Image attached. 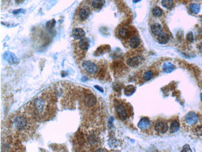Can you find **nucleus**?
<instances>
[{"instance_id":"12","label":"nucleus","mask_w":202,"mask_h":152,"mask_svg":"<svg viewBox=\"0 0 202 152\" xmlns=\"http://www.w3.org/2000/svg\"><path fill=\"white\" fill-rule=\"evenodd\" d=\"M130 34V30L126 27H121L117 31V35L119 38L125 39L129 37Z\"/></svg>"},{"instance_id":"5","label":"nucleus","mask_w":202,"mask_h":152,"mask_svg":"<svg viewBox=\"0 0 202 152\" xmlns=\"http://www.w3.org/2000/svg\"><path fill=\"white\" fill-rule=\"evenodd\" d=\"M82 69L90 75H95L98 71V68L94 62L90 61H84L81 64Z\"/></svg>"},{"instance_id":"21","label":"nucleus","mask_w":202,"mask_h":152,"mask_svg":"<svg viewBox=\"0 0 202 152\" xmlns=\"http://www.w3.org/2000/svg\"><path fill=\"white\" fill-rule=\"evenodd\" d=\"M174 66L170 62H165L163 65V70L166 73H170L174 70Z\"/></svg>"},{"instance_id":"11","label":"nucleus","mask_w":202,"mask_h":152,"mask_svg":"<svg viewBox=\"0 0 202 152\" xmlns=\"http://www.w3.org/2000/svg\"><path fill=\"white\" fill-rule=\"evenodd\" d=\"M142 62V58L141 56H135L130 58L127 61V64L130 67L136 68V67L140 66Z\"/></svg>"},{"instance_id":"16","label":"nucleus","mask_w":202,"mask_h":152,"mask_svg":"<svg viewBox=\"0 0 202 152\" xmlns=\"http://www.w3.org/2000/svg\"><path fill=\"white\" fill-rule=\"evenodd\" d=\"M151 31L154 35L159 36L162 32V27L159 23H154L151 26Z\"/></svg>"},{"instance_id":"17","label":"nucleus","mask_w":202,"mask_h":152,"mask_svg":"<svg viewBox=\"0 0 202 152\" xmlns=\"http://www.w3.org/2000/svg\"><path fill=\"white\" fill-rule=\"evenodd\" d=\"M87 140L89 145H96L98 142V138L94 133H91L88 135L87 137Z\"/></svg>"},{"instance_id":"15","label":"nucleus","mask_w":202,"mask_h":152,"mask_svg":"<svg viewBox=\"0 0 202 152\" xmlns=\"http://www.w3.org/2000/svg\"><path fill=\"white\" fill-rule=\"evenodd\" d=\"M155 130L160 133H164L168 130L167 124L164 122H159L155 126Z\"/></svg>"},{"instance_id":"31","label":"nucleus","mask_w":202,"mask_h":152,"mask_svg":"<svg viewBox=\"0 0 202 152\" xmlns=\"http://www.w3.org/2000/svg\"><path fill=\"white\" fill-rule=\"evenodd\" d=\"M24 11V10H22V9H19V10H15L14 11L12 12V13H13V14H15V15H17V14H19V13H23Z\"/></svg>"},{"instance_id":"25","label":"nucleus","mask_w":202,"mask_h":152,"mask_svg":"<svg viewBox=\"0 0 202 152\" xmlns=\"http://www.w3.org/2000/svg\"><path fill=\"white\" fill-rule=\"evenodd\" d=\"M152 14L155 17H160L162 15V11L160 8L155 7L153 10H152Z\"/></svg>"},{"instance_id":"35","label":"nucleus","mask_w":202,"mask_h":152,"mask_svg":"<svg viewBox=\"0 0 202 152\" xmlns=\"http://www.w3.org/2000/svg\"><path fill=\"white\" fill-rule=\"evenodd\" d=\"M140 1H141V0H133V1L134 3H138V2H140Z\"/></svg>"},{"instance_id":"18","label":"nucleus","mask_w":202,"mask_h":152,"mask_svg":"<svg viewBox=\"0 0 202 152\" xmlns=\"http://www.w3.org/2000/svg\"><path fill=\"white\" fill-rule=\"evenodd\" d=\"M105 3V0H93L92 6L95 10H101Z\"/></svg>"},{"instance_id":"13","label":"nucleus","mask_w":202,"mask_h":152,"mask_svg":"<svg viewBox=\"0 0 202 152\" xmlns=\"http://www.w3.org/2000/svg\"><path fill=\"white\" fill-rule=\"evenodd\" d=\"M137 126L139 128H140L142 130H146L148 128H149V127L151 126V122L147 118H142L140 120V122H139L137 124Z\"/></svg>"},{"instance_id":"34","label":"nucleus","mask_w":202,"mask_h":152,"mask_svg":"<svg viewBox=\"0 0 202 152\" xmlns=\"http://www.w3.org/2000/svg\"><path fill=\"white\" fill-rule=\"evenodd\" d=\"M199 50H200V51H202V43H201V44H199Z\"/></svg>"},{"instance_id":"23","label":"nucleus","mask_w":202,"mask_h":152,"mask_svg":"<svg viewBox=\"0 0 202 152\" xmlns=\"http://www.w3.org/2000/svg\"><path fill=\"white\" fill-rule=\"evenodd\" d=\"M179 128H180V125H179L178 122L175 120V121L172 123L171 126H170V130L172 133H176L178 131Z\"/></svg>"},{"instance_id":"3","label":"nucleus","mask_w":202,"mask_h":152,"mask_svg":"<svg viewBox=\"0 0 202 152\" xmlns=\"http://www.w3.org/2000/svg\"><path fill=\"white\" fill-rule=\"evenodd\" d=\"M77 41L74 43L73 48L75 57L77 60H79L82 59L85 56V52L88 51L90 47V41L86 38Z\"/></svg>"},{"instance_id":"28","label":"nucleus","mask_w":202,"mask_h":152,"mask_svg":"<svg viewBox=\"0 0 202 152\" xmlns=\"http://www.w3.org/2000/svg\"><path fill=\"white\" fill-rule=\"evenodd\" d=\"M195 133L196 135H198V136L202 135V127L201 126L197 127L195 129Z\"/></svg>"},{"instance_id":"24","label":"nucleus","mask_w":202,"mask_h":152,"mask_svg":"<svg viewBox=\"0 0 202 152\" xmlns=\"http://www.w3.org/2000/svg\"><path fill=\"white\" fill-rule=\"evenodd\" d=\"M162 4L167 9H170L174 6V2L172 0H162Z\"/></svg>"},{"instance_id":"7","label":"nucleus","mask_w":202,"mask_h":152,"mask_svg":"<svg viewBox=\"0 0 202 152\" xmlns=\"http://www.w3.org/2000/svg\"><path fill=\"white\" fill-rule=\"evenodd\" d=\"M199 119L198 115L195 113L192 112L188 113L185 117L186 123L189 126H194V125L196 124L197 122H199Z\"/></svg>"},{"instance_id":"10","label":"nucleus","mask_w":202,"mask_h":152,"mask_svg":"<svg viewBox=\"0 0 202 152\" xmlns=\"http://www.w3.org/2000/svg\"><path fill=\"white\" fill-rule=\"evenodd\" d=\"M71 36L75 40H80L85 37V32L82 28H76L72 30Z\"/></svg>"},{"instance_id":"26","label":"nucleus","mask_w":202,"mask_h":152,"mask_svg":"<svg viewBox=\"0 0 202 152\" xmlns=\"http://www.w3.org/2000/svg\"><path fill=\"white\" fill-rule=\"evenodd\" d=\"M152 77H153V73H152V72L151 70L146 71L143 75V79L144 80H146V81L151 80L152 78Z\"/></svg>"},{"instance_id":"6","label":"nucleus","mask_w":202,"mask_h":152,"mask_svg":"<svg viewBox=\"0 0 202 152\" xmlns=\"http://www.w3.org/2000/svg\"><path fill=\"white\" fill-rule=\"evenodd\" d=\"M115 110L116 115H117L118 117L122 121H124V120H127L128 118V112L127 110L126 107L121 103H119V104H116L115 107Z\"/></svg>"},{"instance_id":"19","label":"nucleus","mask_w":202,"mask_h":152,"mask_svg":"<svg viewBox=\"0 0 202 152\" xmlns=\"http://www.w3.org/2000/svg\"><path fill=\"white\" fill-rule=\"evenodd\" d=\"M169 41V36L167 33H162L158 36V41L160 44H167Z\"/></svg>"},{"instance_id":"22","label":"nucleus","mask_w":202,"mask_h":152,"mask_svg":"<svg viewBox=\"0 0 202 152\" xmlns=\"http://www.w3.org/2000/svg\"><path fill=\"white\" fill-rule=\"evenodd\" d=\"M190 10L194 13V14H198L200 11V6L198 4L192 3L189 6Z\"/></svg>"},{"instance_id":"20","label":"nucleus","mask_w":202,"mask_h":152,"mask_svg":"<svg viewBox=\"0 0 202 152\" xmlns=\"http://www.w3.org/2000/svg\"><path fill=\"white\" fill-rule=\"evenodd\" d=\"M136 91V87H134L133 85H129V86L126 87L124 89V94L127 96H130L133 95Z\"/></svg>"},{"instance_id":"2","label":"nucleus","mask_w":202,"mask_h":152,"mask_svg":"<svg viewBox=\"0 0 202 152\" xmlns=\"http://www.w3.org/2000/svg\"><path fill=\"white\" fill-rule=\"evenodd\" d=\"M38 123L37 120L25 109L17 112L10 118L11 135L17 140H28L36 131Z\"/></svg>"},{"instance_id":"8","label":"nucleus","mask_w":202,"mask_h":152,"mask_svg":"<svg viewBox=\"0 0 202 152\" xmlns=\"http://www.w3.org/2000/svg\"><path fill=\"white\" fill-rule=\"evenodd\" d=\"M3 59L6 61L10 64H15L18 62V59L16 56L11 52H4L3 54Z\"/></svg>"},{"instance_id":"27","label":"nucleus","mask_w":202,"mask_h":152,"mask_svg":"<svg viewBox=\"0 0 202 152\" xmlns=\"http://www.w3.org/2000/svg\"><path fill=\"white\" fill-rule=\"evenodd\" d=\"M56 24V21L55 20H52L48 21L46 24V28L49 29H52Z\"/></svg>"},{"instance_id":"30","label":"nucleus","mask_w":202,"mask_h":152,"mask_svg":"<svg viewBox=\"0 0 202 152\" xmlns=\"http://www.w3.org/2000/svg\"><path fill=\"white\" fill-rule=\"evenodd\" d=\"M182 151V152H188V151L190 152V151H192V150H191V149H190V146L187 144V145H184V146H183Z\"/></svg>"},{"instance_id":"4","label":"nucleus","mask_w":202,"mask_h":152,"mask_svg":"<svg viewBox=\"0 0 202 152\" xmlns=\"http://www.w3.org/2000/svg\"><path fill=\"white\" fill-rule=\"evenodd\" d=\"M90 9L87 5H81L76 11L74 16L75 23H82L86 21L90 15Z\"/></svg>"},{"instance_id":"33","label":"nucleus","mask_w":202,"mask_h":152,"mask_svg":"<svg viewBox=\"0 0 202 152\" xmlns=\"http://www.w3.org/2000/svg\"><path fill=\"white\" fill-rule=\"evenodd\" d=\"M15 1L17 3H21L22 2H23L24 1V0H15Z\"/></svg>"},{"instance_id":"29","label":"nucleus","mask_w":202,"mask_h":152,"mask_svg":"<svg viewBox=\"0 0 202 152\" xmlns=\"http://www.w3.org/2000/svg\"><path fill=\"white\" fill-rule=\"evenodd\" d=\"M187 39L188 41L190 42H192L193 41H194V35H193V33L192 32H190L187 34Z\"/></svg>"},{"instance_id":"1","label":"nucleus","mask_w":202,"mask_h":152,"mask_svg":"<svg viewBox=\"0 0 202 152\" xmlns=\"http://www.w3.org/2000/svg\"><path fill=\"white\" fill-rule=\"evenodd\" d=\"M57 98L52 92L46 91L27 104L24 109L39 122H46L54 117L57 112Z\"/></svg>"},{"instance_id":"36","label":"nucleus","mask_w":202,"mask_h":152,"mask_svg":"<svg viewBox=\"0 0 202 152\" xmlns=\"http://www.w3.org/2000/svg\"><path fill=\"white\" fill-rule=\"evenodd\" d=\"M200 99H201V100L202 102V93L200 94Z\"/></svg>"},{"instance_id":"9","label":"nucleus","mask_w":202,"mask_h":152,"mask_svg":"<svg viewBox=\"0 0 202 152\" xmlns=\"http://www.w3.org/2000/svg\"><path fill=\"white\" fill-rule=\"evenodd\" d=\"M83 101L85 104L89 107L94 106L96 103V97L92 93H87L85 95Z\"/></svg>"},{"instance_id":"32","label":"nucleus","mask_w":202,"mask_h":152,"mask_svg":"<svg viewBox=\"0 0 202 152\" xmlns=\"http://www.w3.org/2000/svg\"><path fill=\"white\" fill-rule=\"evenodd\" d=\"M95 87L96 89H97L98 91H100V92H103V89L101 87H99V86H95Z\"/></svg>"},{"instance_id":"14","label":"nucleus","mask_w":202,"mask_h":152,"mask_svg":"<svg viewBox=\"0 0 202 152\" xmlns=\"http://www.w3.org/2000/svg\"><path fill=\"white\" fill-rule=\"evenodd\" d=\"M141 44V40L137 36H133L130 38L129 41V45L133 49H136L140 46Z\"/></svg>"}]
</instances>
